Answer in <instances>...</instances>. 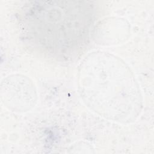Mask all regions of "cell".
Instances as JSON below:
<instances>
[{
    "label": "cell",
    "mask_w": 154,
    "mask_h": 154,
    "mask_svg": "<svg viewBox=\"0 0 154 154\" xmlns=\"http://www.w3.org/2000/svg\"><path fill=\"white\" fill-rule=\"evenodd\" d=\"M1 98L9 109L26 111L37 101L35 87L28 78L21 75L9 76L1 82Z\"/></svg>",
    "instance_id": "obj_3"
},
{
    "label": "cell",
    "mask_w": 154,
    "mask_h": 154,
    "mask_svg": "<svg viewBox=\"0 0 154 154\" xmlns=\"http://www.w3.org/2000/svg\"><path fill=\"white\" fill-rule=\"evenodd\" d=\"M24 29L34 43L58 58H72L89 41L93 12L85 2L37 1L25 10Z\"/></svg>",
    "instance_id": "obj_2"
},
{
    "label": "cell",
    "mask_w": 154,
    "mask_h": 154,
    "mask_svg": "<svg viewBox=\"0 0 154 154\" xmlns=\"http://www.w3.org/2000/svg\"><path fill=\"white\" fill-rule=\"evenodd\" d=\"M78 77L82 97L99 115L129 122L139 114L141 96L138 86L129 67L119 58L93 52L81 62Z\"/></svg>",
    "instance_id": "obj_1"
}]
</instances>
